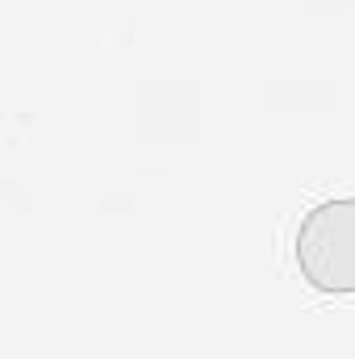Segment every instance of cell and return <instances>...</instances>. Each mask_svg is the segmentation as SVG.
Returning a JSON list of instances; mask_svg holds the SVG:
<instances>
[{"instance_id": "cell-1", "label": "cell", "mask_w": 355, "mask_h": 359, "mask_svg": "<svg viewBox=\"0 0 355 359\" xmlns=\"http://www.w3.org/2000/svg\"><path fill=\"white\" fill-rule=\"evenodd\" d=\"M293 255L309 288L330 297L355 292V196L314 205L297 226Z\"/></svg>"}]
</instances>
